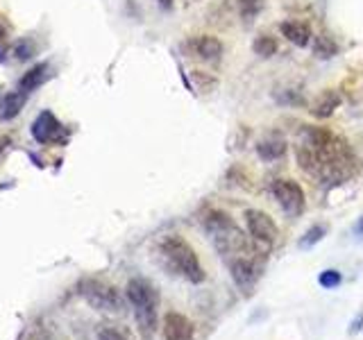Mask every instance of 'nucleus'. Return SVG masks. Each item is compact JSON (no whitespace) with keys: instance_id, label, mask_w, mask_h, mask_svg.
<instances>
[{"instance_id":"obj_15","label":"nucleus","mask_w":363,"mask_h":340,"mask_svg":"<svg viewBox=\"0 0 363 340\" xmlns=\"http://www.w3.org/2000/svg\"><path fill=\"white\" fill-rule=\"evenodd\" d=\"M26 100H28V94H23L21 89L5 94L3 98H0V120L16 118L21 113V109L26 107Z\"/></svg>"},{"instance_id":"obj_24","label":"nucleus","mask_w":363,"mask_h":340,"mask_svg":"<svg viewBox=\"0 0 363 340\" xmlns=\"http://www.w3.org/2000/svg\"><path fill=\"white\" fill-rule=\"evenodd\" d=\"M352 234H354L357 241H363V215H361V218H357L354 227H352Z\"/></svg>"},{"instance_id":"obj_19","label":"nucleus","mask_w":363,"mask_h":340,"mask_svg":"<svg viewBox=\"0 0 363 340\" xmlns=\"http://www.w3.org/2000/svg\"><path fill=\"white\" fill-rule=\"evenodd\" d=\"M252 50H255L259 57H264V60H268V57L277 55L279 45H277V39H275V37H270V34H261V37L255 39Z\"/></svg>"},{"instance_id":"obj_2","label":"nucleus","mask_w":363,"mask_h":340,"mask_svg":"<svg viewBox=\"0 0 363 340\" xmlns=\"http://www.w3.org/2000/svg\"><path fill=\"white\" fill-rule=\"evenodd\" d=\"M298 164L318 184L334 186L345 181L354 168V157L345 139L327 128L304 125L300 141L295 145Z\"/></svg>"},{"instance_id":"obj_25","label":"nucleus","mask_w":363,"mask_h":340,"mask_svg":"<svg viewBox=\"0 0 363 340\" xmlns=\"http://www.w3.org/2000/svg\"><path fill=\"white\" fill-rule=\"evenodd\" d=\"M9 30H11V26H9V23H7V18H5L3 14H0V41H3V39L7 37V34H9Z\"/></svg>"},{"instance_id":"obj_6","label":"nucleus","mask_w":363,"mask_h":340,"mask_svg":"<svg viewBox=\"0 0 363 340\" xmlns=\"http://www.w3.org/2000/svg\"><path fill=\"white\" fill-rule=\"evenodd\" d=\"M270 193H272V198H275V202L279 204V209L284 211L286 218H300V215L304 213L306 196H304V188L295 179H289V177L272 179Z\"/></svg>"},{"instance_id":"obj_17","label":"nucleus","mask_w":363,"mask_h":340,"mask_svg":"<svg viewBox=\"0 0 363 340\" xmlns=\"http://www.w3.org/2000/svg\"><path fill=\"white\" fill-rule=\"evenodd\" d=\"M313 55L320 60H332L338 55V43L329 34H315L313 37Z\"/></svg>"},{"instance_id":"obj_23","label":"nucleus","mask_w":363,"mask_h":340,"mask_svg":"<svg viewBox=\"0 0 363 340\" xmlns=\"http://www.w3.org/2000/svg\"><path fill=\"white\" fill-rule=\"evenodd\" d=\"M363 329V311H359V315L354 317V322L350 324V334H359Z\"/></svg>"},{"instance_id":"obj_20","label":"nucleus","mask_w":363,"mask_h":340,"mask_svg":"<svg viewBox=\"0 0 363 340\" xmlns=\"http://www.w3.org/2000/svg\"><path fill=\"white\" fill-rule=\"evenodd\" d=\"M264 9V0H238V14L245 23H252Z\"/></svg>"},{"instance_id":"obj_9","label":"nucleus","mask_w":363,"mask_h":340,"mask_svg":"<svg viewBox=\"0 0 363 340\" xmlns=\"http://www.w3.org/2000/svg\"><path fill=\"white\" fill-rule=\"evenodd\" d=\"M62 134V123L52 111H41L32 123V139L37 143H50L57 141V136Z\"/></svg>"},{"instance_id":"obj_3","label":"nucleus","mask_w":363,"mask_h":340,"mask_svg":"<svg viewBox=\"0 0 363 340\" xmlns=\"http://www.w3.org/2000/svg\"><path fill=\"white\" fill-rule=\"evenodd\" d=\"M157 254H159V261H162V266L170 272V275L184 279L189 283H196L198 286V283H202L204 277H207V272H204L196 249L177 234L164 236L157 245Z\"/></svg>"},{"instance_id":"obj_18","label":"nucleus","mask_w":363,"mask_h":340,"mask_svg":"<svg viewBox=\"0 0 363 340\" xmlns=\"http://www.w3.org/2000/svg\"><path fill=\"white\" fill-rule=\"evenodd\" d=\"M11 55H14V60H18V62H30L32 57L37 55V43H34L30 37H23L11 45Z\"/></svg>"},{"instance_id":"obj_22","label":"nucleus","mask_w":363,"mask_h":340,"mask_svg":"<svg viewBox=\"0 0 363 340\" xmlns=\"http://www.w3.org/2000/svg\"><path fill=\"white\" fill-rule=\"evenodd\" d=\"M96 340H130V338L125 336L118 327L102 324V327H98V332H96Z\"/></svg>"},{"instance_id":"obj_26","label":"nucleus","mask_w":363,"mask_h":340,"mask_svg":"<svg viewBox=\"0 0 363 340\" xmlns=\"http://www.w3.org/2000/svg\"><path fill=\"white\" fill-rule=\"evenodd\" d=\"M173 3H175V0H157V5L164 7V9H170V7H173Z\"/></svg>"},{"instance_id":"obj_5","label":"nucleus","mask_w":363,"mask_h":340,"mask_svg":"<svg viewBox=\"0 0 363 340\" xmlns=\"http://www.w3.org/2000/svg\"><path fill=\"white\" fill-rule=\"evenodd\" d=\"M77 293L82 295L86 304H91L98 311L118 313L123 309L121 293L100 279H82L77 283Z\"/></svg>"},{"instance_id":"obj_1","label":"nucleus","mask_w":363,"mask_h":340,"mask_svg":"<svg viewBox=\"0 0 363 340\" xmlns=\"http://www.w3.org/2000/svg\"><path fill=\"white\" fill-rule=\"evenodd\" d=\"M202 227L213 249L230 270L234 286L243 295H252L261 279V272H264V261L268 252L225 211L209 209L202 218Z\"/></svg>"},{"instance_id":"obj_8","label":"nucleus","mask_w":363,"mask_h":340,"mask_svg":"<svg viewBox=\"0 0 363 340\" xmlns=\"http://www.w3.org/2000/svg\"><path fill=\"white\" fill-rule=\"evenodd\" d=\"M164 340H196V324L184 313L168 311L164 317Z\"/></svg>"},{"instance_id":"obj_12","label":"nucleus","mask_w":363,"mask_h":340,"mask_svg":"<svg viewBox=\"0 0 363 340\" xmlns=\"http://www.w3.org/2000/svg\"><path fill=\"white\" fill-rule=\"evenodd\" d=\"M50 64L48 62H41L37 66H32L28 73H23V77L18 79V89L23 94H32V91H37L41 84H45L50 79Z\"/></svg>"},{"instance_id":"obj_7","label":"nucleus","mask_w":363,"mask_h":340,"mask_svg":"<svg viewBox=\"0 0 363 340\" xmlns=\"http://www.w3.org/2000/svg\"><path fill=\"white\" fill-rule=\"evenodd\" d=\"M243 220H245V232L252 236L266 252H270L272 245H275L279 238L277 222L272 220L266 211H259V209H247L243 213Z\"/></svg>"},{"instance_id":"obj_11","label":"nucleus","mask_w":363,"mask_h":340,"mask_svg":"<svg viewBox=\"0 0 363 340\" xmlns=\"http://www.w3.org/2000/svg\"><path fill=\"white\" fill-rule=\"evenodd\" d=\"M286 147H289L286 139H284L281 134L272 132L257 143V154L261 162H275V159H281L286 154Z\"/></svg>"},{"instance_id":"obj_14","label":"nucleus","mask_w":363,"mask_h":340,"mask_svg":"<svg viewBox=\"0 0 363 340\" xmlns=\"http://www.w3.org/2000/svg\"><path fill=\"white\" fill-rule=\"evenodd\" d=\"M281 37H286V41H291L298 48H306L311 43V28L302 21H284L281 23Z\"/></svg>"},{"instance_id":"obj_4","label":"nucleus","mask_w":363,"mask_h":340,"mask_svg":"<svg viewBox=\"0 0 363 340\" xmlns=\"http://www.w3.org/2000/svg\"><path fill=\"white\" fill-rule=\"evenodd\" d=\"M125 298H128L136 327H139L143 340H152L159 327V306H162V295L150 279L134 277L128 281L125 288Z\"/></svg>"},{"instance_id":"obj_16","label":"nucleus","mask_w":363,"mask_h":340,"mask_svg":"<svg viewBox=\"0 0 363 340\" xmlns=\"http://www.w3.org/2000/svg\"><path fill=\"white\" fill-rule=\"evenodd\" d=\"M327 236V225H320V222H315L311 225L309 230H306L302 236H300V241H298V247L302 249V252H309V249H313L318 243L323 241V238Z\"/></svg>"},{"instance_id":"obj_21","label":"nucleus","mask_w":363,"mask_h":340,"mask_svg":"<svg viewBox=\"0 0 363 340\" xmlns=\"http://www.w3.org/2000/svg\"><path fill=\"white\" fill-rule=\"evenodd\" d=\"M318 283H320V288H325V290H336L340 283H343V275H340L338 270L329 268L318 275Z\"/></svg>"},{"instance_id":"obj_10","label":"nucleus","mask_w":363,"mask_h":340,"mask_svg":"<svg viewBox=\"0 0 363 340\" xmlns=\"http://www.w3.org/2000/svg\"><path fill=\"white\" fill-rule=\"evenodd\" d=\"M186 48L191 50L193 57H198L202 62H216L223 55V43L211 37V34H200V37H193Z\"/></svg>"},{"instance_id":"obj_13","label":"nucleus","mask_w":363,"mask_h":340,"mask_svg":"<svg viewBox=\"0 0 363 340\" xmlns=\"http://www.w3.org/2000/svg\"><path fill=\"white\" fill-rule=\"evenodd\" d=\"M340 94L338 91H334V89H327V91H323L320 96H318L315 100H313V105H311V116L313 118H320V120H325V118H329L332 113L340 107Z\"/></svg>"}]
</instances>
